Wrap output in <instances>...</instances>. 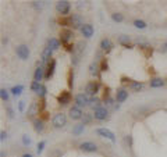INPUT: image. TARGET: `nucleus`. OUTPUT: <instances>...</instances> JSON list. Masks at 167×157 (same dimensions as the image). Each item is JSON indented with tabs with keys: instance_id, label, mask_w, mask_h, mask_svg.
I'll return each instance as SVG.
<instances>
[{
	"instance_id": "obj_1",
	"label": "nucleus",
	"mask_w": 167,
	"mask_h": 157,
	"mask_svg": "<svg viewBox=\"0 0 167 157\" xmlns=\"http://www.w3.org/2000/svg\"><path fill=\"white\" fill-rule=\"evenodd\" d=\"M70 8H71V4L67 0H60L56 3V11L61 16H67L70 13Z\"/></svg>"
},
{
	"instance_id": "obj_2",
	"label": "nucleus",
	"mask_w": 167,
	"mask_h": 157,
	"mask_svg": "<svg viewBox=\"0 0 167 157\" xmlns=\"http://www.w3.org/2000/svg\"><path fill=\"white\" fill-rule=\"evenodd\" d=\"M70 20V27H73L74 29L77 28H82L84 27V20H82V17L79 16V14H71V16L68 17Z\"/></svg>"
},
{
	"instance_id": "obj_3",
	"label": "nucleus",
	"mask_w": 167,
	"mask_h": 157,
	"mask_svg": "<svg viewBox=\"0 0 167 157\" xmlns=\"http://www.w3.org/2000/svg\"><path fill=\"white\" fill-rule=\"evenodd\" d=\"M107 116H109V111H107L106 107H102V106H98L95 107V111H94V117L99 121H103L106 120Z\"/></svg>"
},
{
	"instance_id": "obj_4",
	"label": "nucleus",
	"mask_w": 167,
	"mask_h": 157,
	"mask_svg": "<svg viewBox=\"0 0 167 157\" xmlns=\"http://www.w3.org/2000/svg\"><path fill=\"white\" fill-rule=\"evenodd\" d=\"M67 124V117L64 113H57L53 117V125L56 128H63Z\"/></svg>"
},
{
	"instance_id": "obj_5",
	"label": "nucleus",
	"mask_w": 167,
	"mask_h": 157,
	"mask_svg": "<svg viewBox=\"0 0 167 157\" xmlns=\"http://www.w3.org/2000/svg\"><path fill=\"white\" fill-rule=\"evenodd\" d=\"M16 53L21 60H27V59L29 57V47L27 46V44H20V46H17Z\"/></svg>"
},
{
	"instance_id": "obj_6",
	"label": "nucleus",
	"mask_w": 167,
	"mask_h": 157,
	"mask_svg": "<svg viewBox=\"0 0 167 157\" xmlns=\"http://www.w3.org/2000/svg\"><path fill=\"white\" fill-rule=\"evenodd\" d=\"M89 101L91 99L86 93H78L75 96V103H77L75 106H78V107H85L86 104H89Z\"/></svg>"
},
{
	"instance_id": "obj_7",
	"label": "nucleus",
	"mask_w": 167,
	"mask_h": 157,
	"mask_svg": "<svg viewBox=\"0 0 167 157\" xmlns=\"http://www.w3.org/2000/svg\"><path fill=\"white\" fill-rule=\"evenodd\" d=\"M96 133H98L99 136L106 138V139H109V141H111V142H116V136H114V133L111 132L110 129H107V128H98V129H96Z\"/></svg>"
},
{
	"instance_id": "obj_8",
	"label": "nucleus",
	"mask_w": 167,
	"mask_h": 157,
	"mask_svg": "<svg viewBox=\"0 0 167 157\" xmlns=\"http://www.w3.org/2000/svg\"><path fill=\"white\" fill-rule=\"evenodd\" d=\"M79 149H81L82 152H85V153H95V152L98 150V146H96V143H94V142H84V143L79 145Z\"/></svg>"
},
{
	"instance_id": "obj_9",
	"label": "nucleus",
	"mask_w": 167,
	"mask_h": 157,
	"mask_svg": "<svg viewBox=\"0 0 167 157\" xmlns=\"http://www.w3.org/2000/svg\"><path fill=\"white\" fill-rule=\"evenodd\" d=\"M61 43L65 44V46H70V43L73 42V38H74V33L70 31V29H65L61 32Z\"/></svg>"
},
{
	"instance_id": "obj_10",
	"label": "nucleus",
	"mask_w": 167,
	"mask_h": 157,
	"mask_svg": "<svg viewBox=\"0 0 167 157\" xmlns=\"http://www.w3.org/2000/svg\"><path fill=\"white\" fill-rule=\"evenodd\" d=\"M68 114H70V117H71V120H81L82 116H84L81 107H78V106H73V107L70 109Z\"/></svg>"
},
{
	"instance_id": "obj_11",
	"label": "nucleus",
	"mask_w": 167,
	"mask_h": 157,
	"mask_svg": "<svg viewBox=\"0 0 167 157\" xmlns=\"http://www.w3.org/2000/svg\"><path fill=\"white\" fill-rule=\"evenodd\" d=\"M98 90H99V84L98 82H95V81L88 82V85H86V88H85V92H86L88 96H89V95H96Z\"/></svg>"
},
{
	"instance_id": "obj_12",
	"label": "nucleus",
	"mask_w": 167,
	"mask_h": 157,
	"mask_svg": "<svg viewBox=\"0 0 167 157\" xmlns=\"http://www.w3.org/2000/svg\"><path fill=\"white\" fill-rule=\"evenodd\" d=\"M94 27L91 24H85L84 27L81 28V33H82V36L84 38H86V39H89V38H92L94 36Z\"/></svg>"
},
{
	"instance_id": "obj_13",
	"label": "nucleus",
	"mask_w": 167,
	"mask_h": 157,
	"mask_svg": "<svg viewBox=\"0 0 167 157\" xmlns=\"http://www.w3.org/2000/svg\"><path fill=\"white\" fill-rule=\"evenodd\" d=\"M127 97H128V90L127 89H117V92H116V101L117 103L125 101Z\"/></svg>"
},
{
	"instance_id": "obj_14",
	"label": "nucleus",
	"mask_w": 167,
	"mask_h": 157,
	"mask_svg": "<svg viewBox=\"0 0 167 157\" xmlns=\"http://www.w3.org/2000/svg\"><path fill=\"white\" fill-rule=\"evenodd\" d=\"M52 54H53V50H52L49 46H48V47H45L43 53H42V63H43V64H46V63H48V64H49L50 61H52V60H50V59H52Z\"/></svg>"
},
{
	"instance_id": "obj_15",
	"label": "nucleus",
	"mask_w": 167,
	"mask_h": 157,
	"mask_svg": "<svg viewBox=\"0 0 167 157\" xmlns=\"http://www.w3.org/2000/svg\"><path fill=\"white\" fill-rule=\"evenodd\" d=\"M100 49H102L103 52H110L111 49H113V43H111V40L109 38H103L100 40Z\"/></svg>"
},
{
	"instance_id": "obj_16",
	"label": "nucleus",
	"mask_w": 167,
	"mask_h": 157,
	"mask_svg": "<svg viewBox=\"0 0 167 157\" xmlns=\"http://www.w3.org/2000/svg\"><path fill=\"white\" fill-rule=\"evenodd\" d=\"M118 43L122 44L124 47L132 49V44H131V38L128 36V35H120V36H118Z\"/></svg>"
},
{
	"instance_id": "obj_17",
	"label": "nucleus",
	"mask_w": 167,
	"mask_h": 157,
	"mask_svg": "<svg viewBox=\"0 0 167 157\" xmlns=\"http://www.w3.org/2000/svg\"><path fill=\"white\" fill-rule=\"evenodd\" d=\"M57 100H59V103H60V104H63V106L68 104L70 100H71V95H70V92H67V90H65V92H61V95L59 96V99H57Z\"/></svg>"
},
{
	"instance_id": "obj_18",
	"label": "nucleus",
	"mask_w": 167,
	"mask_h": 157,
	"mask_svg": "<svg viewBox=\"0 0 167 157\" xmlns=\"http://www.w3.org/2000/svg\"><path fill=\"white\" fill-rule=\"evenodd\" d=\"M45 70H43V67H38L36 70H35V74H33V81L35 82H41L43 78H45Z\"/></svg>"
},
{
	"instance_id": "obj_19",
	"label": "nucleus",
	"mask_w": 167,
	"mask_h": 157,
	"mask_svg": "<svg viewBox=\"0 0 167 157\" xmlns=\"http://www.w3.org/2000/svg\"><path fill=\"white\" fill-rule=\"evenodd\" d=\"M54 68H56V61L52 60L48 65V70H46V75H45V79H50V78L53 77L54 74Z\"/></svg>"
},
{
	"instance_id": "obj_20",
	"label": "nucleus",
	"mask_w": 167,
	"mask_h": 157,
	"mask_svg": "<svg viewBox=\"0 0 167 157\" xmlns=\"http://www.w3.org/2000/svg\"><path fill=\"white\" fill-rule=\"evenodd\" d=\"M33 129H35L38 133L43 132V129H45V124H43V121L42 120H35L33 121Z\"/></svg>"
},
{
	"instance_id": "obj_21",
	"label": "nucleus",
	"mask_w": 167,
	"mask_h": 157,
	"mask_svg": "<svg viewBox=\"0 0 167 157\" xmlns=\"http://www.w3.org/2000/svg\"><path fill=\"white\" fill-rule=\"evenodd\" d=\"M48 46H49L53 52H54V50H59V49H60V40L56 39V38H50V39H49V44H48Z\"/></svg>"
},
{
	"instance_id": "obj_22",
	"label": "nucleus",
	"mask_w": 167,
	"mask_h": 157,
	"mask_svg": "<svg viewBox=\"0 0 167 157\" xmlns=\"http://www.w3.org/2000/svg\"><path fill=\"white\" fill-rule=\"evenodd\" d=\"M41 111V109H39V104L38 103H32L31 104V107L28 109V117H33L35 114H38Z\"/></svg>"
},
{
	"instance_id": "obj_23",
	"label": "nucleus",
	"mask_w": 167,
	"mask_h": 157,
	"mask_svg": "<svg viewBox=\"0 0 167 157\" xmlns=\"http://www.w3.org/2000/svg\"><path fill=\"white\" fill-rule=\"evenodd\" d=\"M164 85V81L162 78H153L151 81V88H162Z\"/></svg>"
},
{
	"instance_id": "obj_24",
	"label": "nucleus",
	"mask_w": 167,
	"mask_h": 157,
	"mask_svg": "<svg viewBox=\"0 0 167 157\" xmlns=\"http://www.w3.org/2000/svg\"><path fill=\"white\" fill-rule=\"evenodd\" d=\"M142 88H143L142 82H139V81H132V82H131V89H132L134 92H139V90H142Z\"/></svg>"
},
{
	"instance_id": "obj_25",
	"label": "nucleus",
	"mask_w": 167,
	"mask_h": 157,
	"mask_svg": "<svg viewBox=\"0 0 167 157\" xmlns=\"http://www.w3.org/2000/svg\"><path fill=\"white\" fill-rule=\"evenodd\" d=\"M22 90H24V86L22 85H17V86H13L11 88V93L14 96H20L21 93H22Z\"/></svg>"
},
{
	"instance_id": "obj_26",
	"label": "nucleus",
	"mask_w": 167,
	"mask_h": 157,
	"mask_svg": "<svg viewBox=\"0 0 167 157\" xmlns=\"http://www.w3.org/2000/svg\"><path fill=\"white\" fill-rule=\"evenodd\" d=\"M111 20L116 21V22H122L124 21V16H122L121 13H113L111 14Z\"/></svg>"
},
{
	"instance_id": "obj_27",
	"label": "nucleus",
	"mask_w": 167,
	"mask_h": 157,
	"mask_svg": "<svg viewBox=\"0 0 167 157\" xmlns=\"http://www.w3.org/2000/svg\"><path fill=\"white\" fill-rule=\"evenodd\" d=\"M137 43L139 44V47H142V49H151L152 46L149 43H148L146 40H143L142 38H138V39H137Z\"/></svg>"
},
{
	"instance_id": "obj_28",
	"label": "nucleus",
	"mask_w": 167,
	"mask_h": 157,
	"mask_svg": "<svg viewBox=\"0 0 167 157\" xmlns=\"http://www.w3.org/2000/svg\"><path fill=\"white\" fill-rule=\"evenodd\" d=\"M134 27L138 29H145L146 28V22L143 20H135L134 21Z\"/></svg>"
},
{
	"instance_id": "obj_29",
	"label": "nucleus",
	"mask_w": 167,
	"mask_h": 157,
	"mask_svg": "<svg viewBox=\"0 0 167 157\" xmlns=\"http://www.w3.org/2000/svg\"><path fill=\"white\" fill-rule=\"evenodd\" d=\"M82 132H84V124H78V125H75V127L73 128L74 135H81Z\"/></svg>"
},
{
	"instance_id": "obj_30",
	"label": "nucleus",
	"mask_w": 167,
	"mask_h": 157,
	"mask_svg": "<svg viewBox=\"0 0 167 157\" xmlns=\"http://www.w3.org/2000/svg\"><path fill=\"white\" fill-rule=\"evenodd\" d=\"M41 88H42L41 82H35V81H33L32 84H31V89H32V92H35V93H39Z\"/></svg>"
},
{
	"instance_id": "obj_31",
	"label": "nucleus",
	"mask_w": 167,
	"mask_h": 157,
	"mask_svg": "<svg viewBox=\"0 0 167 157\" xmlns=\"http://www.w3.org/2000/svg\"><path fill=\"white\" fill-rule=\"evenodd\" d=\"M0 96H1V100L6 101V103H7L8 99H10V96H8V92H7V90H6L4 88L0 89Z\"/></svg>"
},
{
	"instance_id": "obj_32",
	"label": "nucleus",
	"mask_w": 167,
	"mask_h": 157,
	"mask_svg": "<svg viewBox=\"0 0 167 157\" xmlns=\"http://www.w3.org/2000/svg\"><path fill=\"white\" fill-rule=\"evenodd\" d=\"M98 73H99L98 65H96V64H91L89 65V74H91V75H95V77H96V75H98Z\"/></svg>"
},
{
	"instance_id": "obj_33",
	"label": "nucleus",
	"mask_w": 167,
	"mask_h": 157,
	"mask_svg": "<svg viewBox=\"0 0 167 157\" xmlns=\"http://www.w3.org/2000/svg\"><path fill=\"white\" fill-rule=\"evenodd\" d=\"M91 118H92V117H91L89 114H86V113H84V116H82V118H81V120H82V124H84V125H86V124H89V122H91Z\"/></svg>"
},
{
	"instance_id": "obj_34",
	"label": "nucleus",
	"mask_w": 167,
	"mask_h": 157,
	"mask_svg": "<svg viewBox=\"0 0 167 157\" xmlns=\"http://www.w3.org/2000/svg\"><path fill=\"white\" fill-rule=\"evenodd\" d=\"M107 70H109L107 60H106V59H103V60H102V64H100V71H103V73H105V71H107Z\"/></svg>"
},
{
	"instance_id": "obj_35",
	"label": "nucleus",
	"mask_w": 167,
	"mask_h": 157,
	"mask_svg": "<svg viewBox=\"0 0 167 157\" xmlns=\"http://www.w3.org/2000/svg\"><path fill=\"white\" fill-rule=\"evenodd\" d=\"M45 145H46L45 141H42V142H39V143H38V149H36L38 154H41L42 152H43V147H45Z\"/></svg>"
},
{
	"instance_id": "obj_36",
	"label": "nucleus",
	"mask_w": 167,
	"mask_h": 157,
	"mask_svg": "<svg viewBox=\"0 0 167 157\" xmlns=\"http://www.w3.org/2000/svg\"><path fill=\"white\" fill-rule=\"evenodd\" d=\"M46 92H48V89H46V86L45 85H42V88H41V90H39V97H45L46 96Z\"/></svg>"
},
{
	"instance_id": "obj_37",
	"label": "nucleus",
	"mask_w": 167,
	"mask_h": 157,
	"mask_svg": "<svg viewBox=\"0 0 167 157\" xmlns=\"http://www.w3.org/2000/svg\"><path fill=\"white\" fill-rule=\"evenodd\" d=\"M22 143H24L25 146H29V145H31V139L28 138V135H22Z\"/></svg>"
},
{
	"instance_id": "obj_38",
	"label": "nucleus",
	"mask_w": 167,
	"mask_h": 157,
	"mask_svg": "<svg viewBox=\"0 0 167 157\" xmlns=\"http://www.w3.org/2000/svg\"><path fill=\"white\" fill-rule=\"evenodd\" d=\"M73 79H74V74H73V71H70V74H68V86L70 88H73Z\"/></svg>"
},
{
	"instance_id": "obj_39",
	"label": "nucleus",
	"mask_w": 167,
	"mask_h": 157,
	"mask_svg": "<svg viewBox=\"0 0 167 157\" xmlns=\"http://www.w3.org/2000/svg\"><path fill=\"white\" fill-rule=\"evenodd\" d=\"M24 109H25V101H18V110H20L21 113H22V111H24Z\"/></svg>"
},
{
	"instance_id": "obj_40",
	"label": "nucleus",
	"mask_w": 167,
	"mask_h": 157,
	"mask_svg": "<svg viewBox=\"0 0 167 157\" xmlns=\"http://www.w3.org/2000/svg\"><path fill=\"white\" fill-rule=\"evenodd\" d=\"M6 138H7V133L4 132V131H1V132H0V141L3 142L4 139H6Z\"/></svg>"
},
{
	"instance_id": "obj_41",
	"label": "nucleus",
	"mask_w": 167,
	"mask_h": 157,
	"mask_svg": "<svg viewBox=\"0 0 167 157\" xmlns=\"http://www.w3.org/2000/svg\"><path fill=\"white\" fill-rule=\"evenodd\" d=\"M32 4L36 8H42V1H32Z\"/></svg>"
},
{
	"instance_id": "obj_42",
	"label": "nucleus",
	"mask_w": 167,
	"mask_h": 157,
	"mask_svg": "<svg viewBox=\"0 0 167 157\" xmlns=\"http://www.w3.org/2000/svg\"><path fill=\"white\" fill-rule=\"evenodd\" d=\"M162 52H167V42H164L163 46H162Z\"/></svg>"
},
{
	"instance_id": "obj_43",
	"label": "nucleus",
	"mask_w": 167,
	"mask_h": 157,
	"mask_svg": "<svg viewBox=\"0 0 167 157\" xmlns=\"http://www.w3.org/2000/svg\"><path fill=\"white\" fill-rule=\"evenodd\" d=\"M7 110H8V116H10V117H13V110L10 109V107H8Z\"/></svg>"
},
{
	"instance_id": "obj_44",
	"label": "nucleus",
	"mask_w": 167,
	"mask_h": 157,
	"mask_svg": "<svg viewBox=\"0 0 167 157\" xmlns=\"http://www.w3.org/2000/svg\"><path fill=\"white\" fill-rule=\"evenodd\" d=\"M22 157H32V154H29V153H25V154H24V156H22Z\"/></svg>"
},
{
	"instance_id": "obj_45",
	"label": "nucleus",
	"mask_w": 167,
	"mask_h": 157,
	"mask_svg": "<svg viewBox=\"0 0 167 157\" xmlns=\"http://www.w3.org/2000/svg\"><path fill=\"white\" fill-rule=\"evenodd\" d=\"M0 157H6V153H4V152H1V153H0Z\"/></svg>"
}]
</instances>
